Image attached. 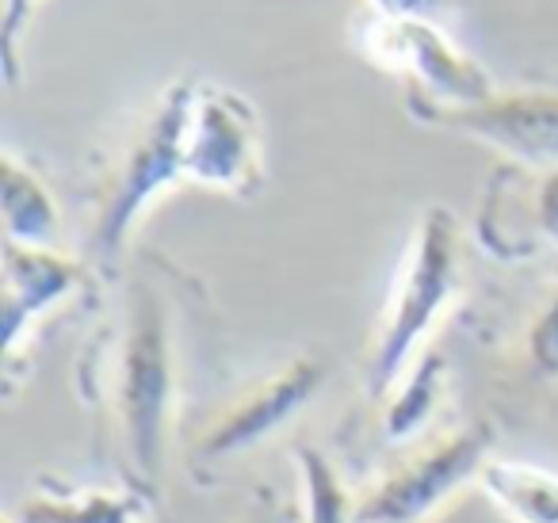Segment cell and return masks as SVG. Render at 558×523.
<instances>
[{
  "label": "cell",
  "instance_id": "1",
  "mask_svg": "<svg viewBox=\"0 0 558 523\" xmlns=\"http://www.w3.org/2000/svg\"><path fill=\"white\" fill-rule=\"evenodd\" d=\"M81 386L88 401L108 416L123 451L126 477L154 492L180 390L172 306L157 279L134 276L126 283L119 309L88 340Z\"/></svg>",
  "mask_w": 558,
  "mask_h": 523
},
{
  "label": "cell",
  "instance_id": "2",
  "mask_svg": "<svg viewBox=\"0 0 558 523\" xmlns=\"http://www.w3.org/2000/svg\"><path fill=\"white\" fill-rule=\"evenodd\" d=\"M459 218L444 203H433L417 215V226L405 245L402 268L390 287V299L383 306L379 329L367 355L364 382L375 401H383L402 375L421 360L425 340L448 314L459 294Z\"/></svg>",
  "mask_w": 558,
  "mask_h": 523
},
{
  "label": "cell",
  "instance_id": "3",
  "mask_svg": "<svg viewBox=\"0 0 558 523\" xmlns=\"http://www.w3.org/2000/svg\"><path fill=\"white\" fill-rule=\"evenodd\" d=\"M192 77H180L157 93L154 108L123 142V154L104 169L88 222V253L96 264H116L131 241L138 218L149 203L161 199L169 187L187 184L184 172V119Z\"/></svg>",
  "mask_w": 558,
  "mask_h": 523
},
{
  "label": "cell",
  "instance_id": "4",
  "mask_svg": "<svg viewBox=\"0 0 558 523\" xmlns=\"http://www.w3.org/2000/svg\"><path fill=\"white\" fill-rule=\"evenodd\" d=\"M356 39L375 70L402 81L405 108H466L497 93L486 65L451 42L440 20L367 12Z\"/></svg>",
  "mask_w": 558,
  "mask_h": 523
},
{
  "label": "cell",
  "instance_id": "5",
  "mask_svg": "<svg viewBox=\"0 0 558 523\" xmlns=\"http://www.w3.org/2000/svg\"><path fill=\"white\" fill-rule=\"evenodd\" d=\"M187 184L256 199L264 192V131L253 100L215 81L192 77L184 119Z\"/></svg>",
  "mask_w": 558,
  "mask_h": 523
},
{
  "label": "cell",
  "instance_id": "6",
  "mask_svg": "<svg viewBox=\"0 0 558 523\" xmlns=\"http://www.w3.org/2000/svg\"><path fill=\"white\" fill-rule=\"evenodd\" d=\"M494 421H471L440 436L360 492L356 523H425L463 485H478L482 466L494 459Z\"/></svg>",
  "mask_w": 558,
  "mask_h": 523
},
{
  "label": "cell",
  "instance_id": "7",
  "mask_svg": "<svg viewBox=\"0 0 558 523\" xmlns=\"http://www.w3.org/2000/svg\"><path fill=\"white\" fill-rule=\"evenodd\" d=\"M417 126L494 146L517 165L558 169V88H501L466 108H405Z\"/></svg>",
  "mask_w": 558,
  "mask_h": 523
},
{
  "label": "cell",
  "instance_id": "8",
  "mask_svg": "<svg viewBox=\"0 0 558 523\" xmlns=\"http://www.w3.org/2000/svg\"><path fill=\"white\" fill-rule=\"evenodd\" d=\"M474 238L494 260L524 264L558 253V169L505 161L486 180Z\"/></svg>",
  "mask_w": 558,
  "mask_h": 523
},
{
  "label": "cell",
  "instance_id": "9",
  "mask_svg": "<svg viewBox=\"0 0 558 523\" xmlns=\"http://www.w3.org/2000/svg\"><path fill=\"white\" fill-rule=\"evenodd\" d=\"M326 382V363L314 355H295L279 370L256 378L253 386L238 393L215 421L195 439V462L215 466V462L238 459L253 451L256 443L279 431L291 416H299L314 401V393Z\"/></svg>",
  "mask_w": 558,
  "mask_h": 523
},
{
  "label": "cell",
  "instance_id": "10",
  "mask_svg": "<svg viewBox=\"0 0 558 523\" xmlns=\"http://www.w3.org/2000/svg\"><path fill=\"white\" fill-rule=\"evenodd\" d=\"M93 283V268L58 245H16L0 253V321H4V370H16L20 352L62 302Z\"/></svg>",
  "mask_w": 558,
  "mask_h": 523
},
{
  "label": "cell",
  "instance_id": "11",
  "mask_svg": "<svg viewBox=\"0 0 558 523\" xmlns=\"http://www.w3.org/2000/svg\"><path fill=\"white\" fill-rule=\"evenodd\" d=\"M154 492L142 485H43L20 500L16 523H149Z\"/></svg>",
  "mask_w": 558,
  "mask_h": 523
},
{
  "label": "cell",
  "instance_id": "12",
  "mask_svg": "<svg viewBox=\"0 0 558 523\" xmlns=\"http://www.w3.org/2000/svg\"><path fill=\"white\" fill-rule=\"evenodd\" d=\"M0 222H4V241L16 245H58L62 230L54 192L16 149H4L0 157Z\"/></svg>",
  "mask_w": 558,
  "mask_h": 523
},
{
  "label": "cell",
  "instance_id": "13",
  "mask_svg": "<svg viewBox=\"0 0 558 523\" xmlns=\"http://www.w3.org/2000/svg\"><path fill=\"white\" fill-rule=\"evenodd\" d=\"M478 489L509 523H558V474L532 462L489 459Z\"/></svg>",
  "mask_w": 558,
  "mask_h": 523
},
{
  "label": "cell",
  "instance_id": "14",
  "mask_svg": "<svg viewBox=\"0 0 558 523\" xmlns=\"http://www.w3.org/2000/svg\"><path fill=\"white\" fill-rule=\"evenodd\" d=\"M444 382H448V363L440 355H421L410 370L402 375V382L383 398V428L387 439H410L433 421L436 405L444 398Z\"/></svg>",
  "mask_w": 558,
  "mask_h": 523
},
{
  "label": "cell",
  "instance_id": "15",
  "mask_svg": "<svg viewBox=\"0 0 558 523\" xmlns=\"http://www.w3.org/2000/svg\"><path fill=\"white\" fill-rule=\"evenodd\" d=\"M299 474V523H356V497L341 470L314 443L295 447Z\"/></svg>",
  "mask_w": 558,
  "mask_h": 523
},
{
  "label": "cell",
  "instance_id": "16",
  "mask_svg": "<svg viewBox=\"0 0 558 523\" xmlns=\"http://www.w3.org/2000/svg\"><path fill=\"white\" fill-rule=\"evenodd\" d=\"M39 0H4V12H0V65H4V85H16L20 81V50L27 42V32H32V20Z\"/></svg>",
  "mask_w": 558,
  "mask_h": 523
},
{
  "label": "cell",
  "instance_id": "17",
  "mask_svg": "<svg viewBox=\"0 0 558 523\" xmlns=\"http://www.w3.org/2000/svg\"><path fill=\"white\" fill-rule=\"evenodd\" d=\"M524 352L527 363L539 378H558V287L543 309L532 317L527 325V337H524Z\"/></svg>",
  "mask_w": 558,
  "mask_h": 523
},
{
  "label": "cell",
  "instance_id": "18",
  "mask_svg": "<svg viewBox=\"0 0 558 523\" xmlns=\"http://www.w3.org/2000/svg\"><path fill=\"white\" fill-rule=\"evenodd\" d=\"M372 12H390V16H428L440 20L456 9V0H367Z\"/></svg>",
  "mask_w": 558,
  "mask_h": 523
},
{
  "label": "cell",
  "instance_id": "19",
  "mask_svg": "<svg viewBox=\"0 0 558 523\" xmlns=\"http://www.w3.org/2000/svg\"><path fill=\"white\" fill-rule=\"evenodd\" d=\"M241 523H279V512H276V500L268 492H256V500L245 508Z\"/></svg>",
  "mask_w": 558,
  "mask_h": 523
},
{
  "label": "cell",
  "instance_id": "20",
  "mask_svg": "<svg viewBox=\"0 0 558 523\" xmlns=\"http://www.w3.org/2000/svg\"><path fill=\"white\" fill-rule=\"evenodd\" d=\"M4 523H16V520H12V515H4Z\"/></svg>",
  "mask_w": 558,
  "mask_h": 523
}]
</instances>
